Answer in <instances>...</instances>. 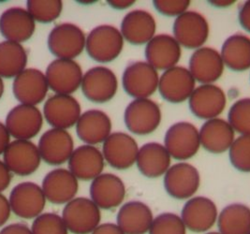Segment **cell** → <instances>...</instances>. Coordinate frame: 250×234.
Instances as JSON below:
<instances>
[{"mask_svg": "<svg viewBox=\"0 0 250 234\" xmlns=\"http://www.w3.org/2000/svg\"><path fill=\"white\" fill-rule=\"evenodd\" d=\"M27 64V53L21 43L5 41L0 43V77L15 78Z\"/></svg>", "mask_w": 250, "mask_h": 234, "instance_id": "obj_34", "label": "cell"}, {"mask_svg": "<svg viewBox=\"0 0 250 234\" xmlns=\"http://www.w3.org/2000/svg\"><path fill=\"white\" fill-rule=\"evenodd\" d=\"M3 159L11 172L20 176H28L39 169L42 157L38 146L32 142L15 140L5 150Z\"/></svg>", "mask_w": 250, "mask_h": 234, "instance_id": "obj_12", "label": "cell"}, {"mask_svg": "<svg viewBox=\"0 0 250 234\" xmlns=\"http://www.w3.org/2000/svg\"><path fill=\"white\" fill-rule=\"evenodd\" d=\"M221 234L219 232L218 233H216V232H212V233H208V234Z\"/></svg>", "mask_w": 250, "mask_h": 234, "instance_id": "obj_50", "label": "cell"}, {"mask_svg": "<svg viewBox=\"0 0 250 234\" xmlns=\"http://www.w3.org/2000/svg\"><path fill=\"white\" fill-rule=\"evenodd\" d=\"M188 101L189 109L194 115L205 120L217 118L227 104L224 91L213 84L196 87Z\"/></svg>", "mask_w": 250, "mask_h": 234, "instance_id": "obj_17", "label": "cell"}, {"mask_svg": "<svg viewBox=\"0 0 250 234\" xmlns=\"http://www.w3.org/2000/svg\"><path fill=\"white\" fill-rule=\"evenodd\" d=\"M10 205L17 216L30 219L42 214L46 198L42 189L32 182L20 183L13 188L10 195Z\"/></svg>", "mask_w": 250, "mask_h": 234, "instance_id": "obj_11", "label": "cell"}, {"mask_svg": "<svg viewBox=\"0 0 250 234\" xmlns=\"http://www.w3.org/2000/svg\"><path fill=\"white\" fill-rule=\"evenodd\" d=\"M181 46L171 35H156L146 48V62L157 70L175 67L181 58Z\"/></svg>", "mask_w": 250, "mask_h": 234, "instance_id": "obj_21", "label": "cell"}, {"mask_svg": "<svg viewBox=\"0 0 250 234\" xmlns=\"http://www.w3.org/2000/svg\"><path fill=\"white\" fill-rule=\"evenodd\" d=\"M124 47V38L113 25L103 24L88 34L85 49L88 56L99 63H109L117 58Z\"/></svg>", "mask_w": 250, "mask_h": 234, "instance_id": "obj_1", "label": "cell"}, {"mask_svg": "<svg viewBox=\"0 0 250 234\" xmlns=\"http://www.w3.org/2000/svg\"><path fill=\"white\" fill-rule=\"evenodd\" d=\"M200 184V172L189 163H176L164 174L165 190L176 200L191 199L199 190Z\"/></svg>", "mask_w": 250, "mask_h": 234, "instance_id": "obj_8", "label": "cell"}, {"mask_svg": "<svg viewBox=\"0 0 250 234\" xmlns=\"http://www.w3.org/2000/svg\"><path fill=\"white\" fill-rule=\"evenodd\" d=\"M171 156L164 145L148 143L139 148L136 163L139 170L148 178H158L171 166Z\"/></svg>", "mask_w": 250, "mask_h": 234, "instance_id": "obj_31", "label": "cell"}, {"mask_svg": "<svg viewBox=\"0 0 250 234\" xmlns=\"http://www.w3.org/2000/svg\"><path fill=\"white\" fill-rule=\"evenodd\" d=\"M154 220L147 204L139 201H128L119 209L116 222L125 234H147Z\"/></svg>", "mask_w": 250, "mask_h": 234, "instance_id": "obj_29", "label": "cell"}, {"mask_svg": "<svg viewBox=\"0 0 250 234\" xmlns=\"http://www.w3.org/2000/svg\"><path fill=\"white\" fill-rule=\"evenodd\" d=\"M139 146L128 134L114 132L103 143V155L105 161L116 170H126L136 162Z\"/></svg>", "mask_w": 250, "mask_h": 234, "instance_id": "obj_16", "label": "cell"}, {"mask_svg": "<svg viewBox=\"0 0 250 234\" xmlns=\"http://www.w3.org/2000/svg\"><path fill=\"white\" fill-rule=\"evenodd\" d=\"M109 5L116 10H125L128 7H130L132 4H134V1H125V0H116V1H108Z\"/></svg>", "mask_w": 250, "mask_h": 234, "instance_id": "obj_47", "label": "cell"}, {"mask_svg": "<svg viewBox=\"0 0 250 234\" xmlns=\"http://www.w3.org/2000/svg\"><path fill=\"white\" fill-rule=\"evenodd\" d=\"M62 218L68 231L74 234H92L102 219L100 208L87 198H74L63 209Z\"/></svg>", "mask_w": 250, "mask_h": 234, "instance_id": "obj_2", "label": "cell"}, {"mask_svg": "<svg viewBox=\"0 0 250 234\" xmlns=\"http://www.w3.org/2000/svg\"><path fill=\"white\" fill-rule=\"evenodd\" d=\"M49 85L45 74L37 68H25L12 84V92L21 104L36 106L44 101Z\"/></svg>", "mask_w": 250, "mask_h": 234, "instance_id": "obj_18", "label": "cell"}, {"mask_svg": "<svg viewBox=\"0 0 250 234\" xmlns=\"http://www.w3.org/2000/svg\"><path fill=\"white\" fill-rule=\"evenodd\" d=\"M159 105L149 99H137L125 108L124 121L129 131L137 135L154 132L161 122Z\"/></svg>", "mask_w": 250, "mask_h": 234, "instance_id": "obj_6", "label": "cell"}, {"mask_svg": "<svg viewBox=\"0 0 250 234\" xmlns=\"http://www.w3.org/2000/svg\"><path fill=\"white\" fill-rule=\"evenodd\" d=\"M38 148L44 162L57 166L68 161L74 151V143L71 135L65 129L51 128L42 135Z\"/></svg>", "mask_w": 250, "mask_h": 234, "instance_id": "obj_19", "label": "cell"}, {"mask_svg": "<svg viewBox=\"0 0 250 234\" xmlns=\"http://www.w3.org/2000/svg\"><path fill=\"white\" fill-rule=\"evenodd\" d=\"M43 124L42 112L36 107L19 104L12 108L6 118V128L9 133L16 140H25L36 137Z\"/></svg>", "mask_w": 250, "mask_h": 234, "instance_id": "obj_13", "label": "cell"}, {"mask_svg": "<svg viewBox=\"0 0 250 234\" xmlns=\"http://www.w3.org/2000/svg\"><path fill=\"white\" fill-rule=\"evenodd\" d=\"M164 146L171 157L181 161L189 159L201 146L199 130L191 123H175L166 132Z\"/></svg>", "mask_w": 250, "mask_h": 234, "instance_id": "obj_5", "label": "cell"}, {"mask_svg": "<svg viewBox=\"0 0 250 234\" xmlns=\"http://www.w3.org/2000/svg\"><path fill=\"white\" fill-rule=\"evenodd\" d=\"M122 83L130 97L135 100L148 99L159 89V72L147 62H133L125 67Z\"/></svg>", "mask_w": 250, "mask_h": 234, "instance_id": "obj_4", "label": "cell"}, {"mask_svg": "<svg viewBox=\"0 0 250 234\" xmlns=\"http://www.w3.org/2000/svg\"><path fill=\"white\" fill-rule=\"evenodd\" d=\"M3 93H4V82H3L2 78L0 77V99L3 96Z\"/></svg>", "mask_w": 250, "mask_h": 234, "instance_id": "obj_49", "label": "cell"}, {"mask_svg": "<svg viewBox=\"0 0 250 234\" xmlns=\"http://www.w3.org/2000/svg\"><path fill=\"white\" fill-rule=\"evenodd\" d=\"M12 208L9 200L0 193V227L6 223L11 215Z\"/></svg>", "mask_w": 250, "mask_h": 234, "instance_id": "obj_42", "label": "cell"}, {"mask_svg": "<svg viewBox=\"0 0 250 234\" xmlns=\"http://www.w3.org/2000/svg\"><path fill=\"white\" fill-rule=\"evenodd\" d=\"M220 56L233 71H245L250 68V38L243 34L229 37L221 48Z\"/></svg>", "mask_w": 250, "mask_h": 234, "instance_id": "obj_32", "label": "cell"}, {"mask_svg": "<svg viewBox=\"0 0 250 234\" xmlns=\"http://www.w3.org/2000/svg\"><path fill=\"white\" fill-rule=\"evenodd\" d=\"M85 42L83 31L69 22L55 26L48 36L49 50L59 59L73 60L83 53Z\"/></svg>", "mask_w": 250, "mask_h": 234, "instance_id": "obj_3", "label": "cell"}, {"mask_svg": "<svg viewBox=\"0 0 250 234\" xmlns=\"http://www.w3.org/2000/svg\"><path fill=\"white\" fill-rule=\"evenodd\" d=\"M180 217L189 231L196 234L205 233L217 221V207L209 198L194 197L185 203Z\"/></svg>", "mask_w": 250, "mask_h": 234, "instance_id": "obj_15", "label": "cell"}, {"mask_svg": "<svg viewBox=\"0 0 250 234\" xmlns=\"http://www.w3.org/2000/svg\"><path fill=\"white\" fill-rule=\"evenodd\" d=\"M157 23L151 13L143 10L129 11L121 22L124 40L134 45L148 43L156 34Z\"/></svg>", "mask_w": 250, "mask_h": 234, "instance_id": "obj_27", "label": "cell"}, {"mask_svg": "<svg viewBox=\"0 0 250 234\" xmlns=\"http://www.w3.org/2000/svg\"><path fill=\"white\" fill-rule=\"evenodd\" d=\"M90 196L99 208L104 210L116 208L125 199V185L115 174L102 173L92 181Z\"/></svg>", "mask_w": 250, "mask_h": 234, "instance_id": "obj_24", "label": "cell"}, {"mask_svg": "<svg viewBox=\"0 0 250 234\" xmlns=\"http://www.w3.org/2000/svg\"><path fill=\"white\" fill-rule=\"evenodd\" d=\"M42 189L46 200L55 204H65L74 199L79 184L68 170L55 169L46 174Z\"/></svg>", "mask_w": 250, "mask_h": 234, "instance_id": "obj_22", "label": "cell"}, {"mask_svg": "<svg viewBox=\"0 0 250 234\" xmlns=\"http://www.w3.org/2000/svg\"><path fill=\"white\" fill-rule=\"evenodd\" d=\"M45 76L49 88L55 93L70 95L81 86L83 75L74 60L57 58L47 67Z\"/></svg>", "mask_w": 250, "mask_h": 234, "instance_id": "obj_10", "label": "cell"}, {"mask_svg": "<svg viewBox=\"0 0 250 234\" xmlns=\"http://www.w3.org/2000/svg\"><path fill=\"white\" fill-rule=\"evenodd\" d=\"M190 5L188 0H157L154 1V6L159 13L166 16H180L188 11Z\"/></svg>", "mask_w": 250, "mask_h": 234, "instance_id": "obj_40", "label": "cell"}, {"mask_svg": "<svg viewBox=\"0 0 250 234\" xmlns=\"http://www.w3.org/2000/svg\"><path fill=\"white\" fill-rule=\"evenodd\" d=\"M11 181L12 175L10 170L5 165L4 161L0 160V193L9 188Z\"/></svg>", "mask_w": 250, "mask_h": 234, "instance_id": "obj_44", "label": "cell"}, {"mask_svg": "<svg viewBox=\"0 0 250 234\" xmlns=\"http://www.w3.org/2000/svg\"><path fill=\"white\" fill-rule=\"evenodd\" d=\"M35 28L34 19L23 8L8 9L0 16V33L7 41L24 43L33 36Z\"/></svg>", "mask_w": 250, "mask_h": 234, "instance_id": "obj_25", "label": "cell"}, {"mask_svg": "<svg viewBox=\"0 0 250 234\" xmlns=\"http://www.w3.org/2000/svg\"><path fill=\"white\" fill-rule=\"evenodd\" d=\"M232 166L243 172H250V135H241L229 149Z\"/></svg>", "mask_w": 250, "mask_h": 234, "instance_id": "obj_37", "label": "cell"}, {"mask_svg": "<svg viewBox=\"0 0 250 234\" xmlns=\"http://www.w3.org/2000/svg\"><path fill=\"white\" fill-rule=\"evenodd\" d=\"M217 227L221 234H250V207L242 203L228 205L218 213Z\"/></svg>", "mask_w": 250, "mask_h": 234, "instance_id": "obj_33", "label": "cell"}, {"mask_svg": "<svg viewBox=\"0 0 250 234\" xmlns=\"http://www.w3.org/2000/svg\"><path fill=\"white\" fill-rule=\"evenodd\" d=\"M11 135L9 133L6 125L0 122V155L4 154L7 147L11 144Z\"/></svg>", "mask_w": 250, "mask_h": 234, "instance_id": "obj_46", "label": "cell"}, {"mask_svg": "<svg viewBox=\"0 0 250 234\" xmlns=\"http://www.w3.org/2000/svg\"><path fill=\"white\" fill-rule=\"evenodd\" d=\"M195 84L196 81L188 68L175 66L165 70L159 77V93L168 102L181 103L190 98L196 88Z\"/></svg>", "mask_w": 250, "mask_h": 234, "instance_id": "obj_14", "label": "cell"}, {"mask_svg": "<svg viewBox=\"0 0 250 234\" xmlns=\"http://www.w3.org/2000/svg\"><path fill=\"white\" fill-rule=\"evenodd\" d=\"M26 10L35 21L48 23L60 16L63 3L60 0H29L26 2Z\"/></svg>", "mask_w": 250, "mask_h": 234, "instance_id": "obj_35", "label": "cell"}, {"mask_svg": "<svg viewBox=\"0 0 250 234\" xmlns=\"http://www.w3.org/2000/svg\"><path fill=\"white\" fill-rule=\"evenodd\" d=\"M0 234H32V232L25 224L14 223L3 228Z\"/></svg>", "mask_w": 250, "mask_h": 234, "instance_id": "obj_43", "label": "cell"}, {"mask_svg": "<svg viewBox=\"0 0 250 234\" xmlns=\"http://www.w3.org/2000/svg\"><path fill=\"white\" fill-rule=\"evenodd\" d=\"M81 86L83 94L88 101L104 103L111 101L115 96L118 81L112 69L98 66L84 73Z\"/></svg>", "mask_w": 250, "mask_h": 234, "instance_id": "obj_9", "label": "cell"}, {"mask_svg": "<svg viewBox=\"0 0 250 234\" xmlns=\"http://www.w3.org/2000/svg\"><path fill=\"white\" fill-rule=\"evenodd\" d=\"M228 122L234 131L250 135V98L234 102L228 113Z\"/></svg>", "mask_w": 250, "mask_h": 234, "instance_id": "obj_36", "label": "cell"}, {"mask_svg": "<svg viewBox=\"0 0 250 234\" xmlns=\"http://www.w3.org/2000/svg\"><path fill=\"white\" fill-rule=\"evenodd\" d=\"M43 114L54 128L67 129L77 124L81 116V105L70 95L56 94L46 101Z\"/></svg>", "mask_w": 250, "mask_h": 234, "instance_id": "obj_20", "label": "cell"}, {"mask_svg": "<svg viewBox=\"0 0 250 234\" xmlns=\"http://www.w3.org/2000/svg\"><path fill=\"white\" fill-rule=\"evenodd\" d=\"M211 3H213V5H215L216 7H227L234 2L233 1H212Z\"/></svg>", "mask_w": 250, "mask_h": 234, "instance_id": "obj_48", "label": "cell"}, {"mask_svg": "<svg viewBox=\"0 0 250 234\" xmlns=\"http://www.w3.org/2000/svg\"></svg>", "mask_w": 250, "mask_h": 234, "instance_id": "obj_51", "label": "cell"}, {"mask_svg": "<svg viewBox=\"0 0 250 234\" xmlns=\"http://www.w3.org/2000/svg\"><path fill=\"white\" fill-rule=\"evenodd\" d=\"M148 233L149 234H187V228L179 215L173 213H163L154 218Z\"/></svg>", "mask_w": 250, "mask_h": 234, "instance_id": "obj_38", "label": "cell"}, {"mask_svg": "<svg viewBox=\"0 0 250 234\" xmlns=\"http://www.w3.org/2000/svg\"><path fill=\"white\" fill-rule=\"evenodd\" d=\"M173 37L187 49H199L209 37V24L197 11H188L178 16L173 23Z\"/></svg>", "mask_w": 250, "mask_h": 234, "instance_id": "obj_7", "label": "cell"}, {"mask_svg": "<svg viewBox=\"0 0 250 234\" xmlns=\"http://www.w3.org/2000/svg\"><path fill=\"white\" fill-rule=\"evenodd\" d=\"M103 153L93 145H82L76 148L68 159V170L80 180H94L102 174L104 169Z\"/></svg>", "mask_w": 250, "mask_h": 234, "instance_id": "obj_26", "label": "cell"}, {"mask_svg": "<svg viewBox=\"0 0 250 234\" xmlns=\"http://www.w3.org/2000/svg\"><path fill=\"white\" fill-rule=\"evenodd\" d=\"M92 234H125L117 224L104 223L100 225Z\"/></svg>", "mask_w": 250, "mask_h": 234, "instance_id": "obj_45", "label": "cell"}, {"mask_svg": "<svg viewBox=\"0 0 250 234\" xmlns=\"http://www.w3.org/2000/svg\"><path fill=\"white\" fill-rule=\"evenodd\" d=\"M224 67L220 53L210 47H202L195 50L190 57L188 70L195 81L212 85L222 76Z\"/></svg>", "mask_w": 250, "mask_h": 234, "instance_id": "obj_23", "label": "cell"}, {"mask_svg": "<svg viewBox=\"0 0 250 234\" xmlns=\"http://www.w3.org/2000/svg\"><path fill=\"white\" fill-rule=\"evenodd\" d=\"M32 234H68V228L62 216L54 213H42L35 218Z\"/></svg>", "mask_w": 250, "mask_h": 234, "instance_id": "obj_39", "label": "cell"}, {"mask_svg": "<svg viewBox=\"0 0 250 234\" xmlns=\"http://www.w3.org/2000/svg\"><path fill=\"white\" fill-rule=\"evenodd\" d=\"M199 133L201 145L213 154L226 152L235 140V131L228 121L221 118L206 120Z\"/></svg>", "mask_w": 250, "mask_h": 234, "instance_id": "obj_30", "label": "cell"}, {"mask_svg": "<svg viewBox=\"0 0 250 234\" xmlns=\"http://www.w3.org/2000/svg\"><path fill=\"white\" fill-rule=\"evenodd\" d=\"M239 22L250 33V0L246 1L239 10Z\"/></svg>", "mask_w": 250, "mask_h": 234, "instance_id": "obj_41", "label": "cell"}, {"mask_svg": "<svg viewBox=\"0 0 250 234\" xmlns=\"http://www.w3.org/2000/svg\"><path fill=\"white\" fill-rule=\"evenodd\" d=\"M112 121L107 113L101 110H89L81 114L76 124V132L86 145L104 143L111 135Z\"/></svg>", "mask_w": 250, "mask_h": 234, "instance_id": "obj_28", "label": "cell"}]
</instances>
